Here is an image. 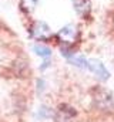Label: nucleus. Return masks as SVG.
Wrapping results in <instances>:
<instances>
[{"instance_id":"obj_2","label":"nucleus","mask_w":114,"mask_h":122,"mask_svg":"<svg viewBox=\"0 0 114 122\" xmlns=\"http://www.w3.org/2000/svg\"><path fill=\"white\" fill-rule=\"evenodd\" d=\"M31 34H33L36 38L43 40V41L51 38V36H53V33H51L49 24H47L46 21H36L34 26L31 27Z\"/></svg>"},{"instance_id":"obj_4","label":"nucleus","mask_w":114,"mask_h":122,"mask_svg":"<svg viewBox=\"0 0 114 122\" xmlns=\"http://www.w3.org/2000/svg\"><path fill=\"white\" fill-rule=\"evenodd\" d=\"M73 6L79 16L84 17L90 11V0H73Z\"/></svg>"},{"instance_id":"obj_1","label":"nucleus","mask_w":114,"mask_h":122,"mask_svg":"<svg viewBox=\"0 0 114 122\" xmlns=\"http://www.w3.org/2000/svg\"><path fill=\"white\" fill-rule=\"evenodd\" d=\"M91 97H93V102L97 108L108 111L114 108V99H113V94L110 91H107L106 88L101 87H96L91 90Z\"/></svg>"},{"instance_id":"obj_5","label":"nucleus","mask_w":114,"mask_h":122,"mask_svg":"<svg viewBox=\"0 0 114 122\" xmlns=\"http://www.w3.org/2000/svg\"><path fill=\"white\" fill-rule=\"evenodd\" d=\"M57 114L61 119H70V118L76 117V111L73 108L67 107V105H60L58 109H57Z\"/></svg>"},{"instance_id":"obj_3","label":"nucleus","mask_w":114,"mask_h":122,"mask_svg":"<svg viewBox=\"0 0 114 122\" xmlns=\"http://www.w3.org/2000/svg\"><path fill=\"white\" fill-rule=\"evenodd\" d=\"M87 68H88L91 72H94V74H96L100 80H103V81L108 80V77H110V72L107 71V68L104 67V64H103L101 61L96 60V58L88 60V65H87Z\"/></svg>"},{"instance_id":"obj_7","label":"nucleus","mask_w":114,"mask_h":122,"mask_svg":"<svg viewBox=\"0 0 114 122\" xmlns=\"http://www.w3.org/2000/svg\"><path fill=\"white\" fill-rule=\"evenodd\" d=\"M60 36L61 37H64V38H70V37H74L76 36V29L73 27V26H66V27H63L61 30H60Z\"/></svg>"},{"instance_id":"obj_6","label":"nucleus","mask_w":114,"mask_h":122,"mask_svg":"<svg viewBox=\"0 0 114 122\" xmlns=\"http://www.w3.org/2000/svg\"><path fill=\"white\" fill-rule=\"evenodd\" d=\"M33 50H34V53H36L37 56H40V57H43V58H47V57L51 56V50H50L49 47H44V46H40V44L34 46Z\"/></svg>"}]
</instances>
